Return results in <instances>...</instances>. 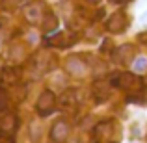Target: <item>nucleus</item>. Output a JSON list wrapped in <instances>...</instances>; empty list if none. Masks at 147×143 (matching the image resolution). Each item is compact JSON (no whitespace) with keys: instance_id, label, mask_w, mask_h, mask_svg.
<instances>
[{"instance_id":"nucleus-1","label":"nucleus","mask_w":147,"mask_h":143,"mask_svg":"<svg viewBox=\"0 0 147 143\" xmlns=\"http://www.w3.org/2000/svg\"><path fill=\"white\" fill-rule=\"evenodd\" d=\"M54 110H56V97H54V93L50 89H45L36 102V111L41 117H47Z\"/></svg>"},{"instance_id":"nucleus-2","label":"nucleus","mask_w":147,"mask_h":143,"mask_svg":"<svg viewBox=\"0 0 147 143\" xmlns=\"http://www.w3.org/2000/svg\"><path fill=\"white\" fill-rule=\"evenodd\" d=\"M114 84L119 87V89H127V91H140L142 87V78L132 73H119L115 76Z\"/></svg>"},{"instance_id":"nucleus-3","label":"nucleus","mask_w":147,"mask_h":143,"mask_svg":"<svg viewBox=\"0 0 147 143\" xmlns=\"http://www.w3.org/2000/svg\"><path fill=\"white\" fill-rule=\"evenodd\" d=\"M127 24H129L127 13H123V11H115V13L108 19L106 28H108V32H112V34H121V32H125Z\"/></svg>"},{"instance_id":"nucleus-4","label":"nucleus","mask_w":147,"mask_h":143,"mask_svg":"<svg viewBox=\"0 0 147 143\" xmlns=\"http://www.w3.org/2000/svg\"><path fill=\"white\" fill-rule=\"evenodd\" d=\"M69 132H71V128H69V123L65 121H56L52 125V128H50V140L54 143H65L69 138Z\"/></svg>"},{"instance_id":"nucleus-5","label":"nucleus","mask_w":147,"mask_h":143,"mask_svg":"<svg viewBox=\"0 0 147 143\" xmlns=\"http://www.w3.org/2000/svg\"><path fill=\"white\" fill-rule=\"evenodd\" d=\"M134 54H136L134 45L125 43V45H119V47L114 50V60L117 61V63H121V65H127V63H130V61L134 60Z\"/></svg>"},{"instance_id":"nucleus-6","label":"nucleus","mask_w":147,"mask_h":143,"mask_svg":"<svg viewBox=\"0 0 147 143\" xmlns=\"http://www.w3.org/2000/svg\"><path fill=\"white\" fill-rule=\"evenodd\" d=\"M65 69H67L69 75H76V76H86L88 75V65L82 60H78V58H69L67 63H65Z\"/></svg>"},{"instance_id":"nucleus-7","label":"nucleus","mask_w":147,"mask_h":143,"mask_svg":"<svg viewBox=\"0 0 147 143\" xmlns=\"http://www.w3.org/2000/svg\"><path fill=\"white\" fill-rule=\"evenodd\" d=\"M112 95V89H110V84H106L104 80H97V82L93 84V97L99 100V102H102V100H106L108 97Z\"/></svg>"},{"instance_id":"nucleus-8","label":"nucleus","mask_w":147,"mask_h":143,"mask_svg":"<svg viewBox=\"0 0 147 143\" xmlns=\"http://www.w3.org/2000/svg\"><path fill=\"white\" fill-rule=\"evenodd\" d=\"M73 41H75V36H73V34L61 32V34H54L49 39V43L54 45V47H71Z\"/></svg>"},{"instance_id":"nucleus-9","label":"nucleus","mask_w":147,"mask_h":143,"mask_svg":"<svg viewBox=\"0 0 147 143\" xmlns=\"http://www.w3.org/2000/svg\"><path fill=\"white\" fill-rule=\"evenodd\" d=\"M17 80H19V75L13 71V69H9V67L4 69V71L0 73V82L6 84V86H13Z\"/></svg>"},{"instance_id":"nucleus-10","label":"nucleus","mask_w":147,"mask_h":143,"mask_svg":"<svg viewBox=\"0 0 147 143\" xmlns=\"http://www.w3.org/2000/svg\"><path fill=\"white\" fill-rule=\"evenodd\" d=\"M43 28L47 30V32H54V30L58 28V19L54 13H45V21H43Z\"/></svg>"},{"instance_id":"nucleus-11","label":"nucleus","mask_w":147,"mask_h":143,"mask_svg":"<svg viewBox=\"0 0 147 143\" xmlns=\"http://www.w3.org/2000/svg\"><path fill=\"white\" fill-rule=\"evenodd\" d=\"M15 121L17 119L13 117V115H6V117L0 121V130H6V132H11V130L15 128Z\"/></svg>"},{"instance_id":"nucleus-12","label":"nucleus","mask_w":147,"mask_h":143,"mask_svg":"<svg viewBox=\"0 0 147 143\" xmlns=\"http://www.w3.org/2000/svg\"><path fill=\"white\" fill-rule=\"evenodd\" d=\"M147 69V58H144V56H140L136 61H134V71H145Z\"/></svg>"},{"instance_id":"nucleus-13","label":"nucleus","mask_w":147,"mask_h":143,"mask_svg":"<svg viewBox=\"0 0 147 143\" xmlns=\"http://www.w3.org/2000/svg\"><path fill=\"white\" fill-rule=\"evenodd\" d=\"M37 9H39V7L37 6H34V7H30L28 11H26V19H28V21H32V22H36L37 21Z\"/></svg>"},{"instance_id":"nucleus-14","label":"nucleus","mask_w":147,"mask_h":143,"mask_svg":"<svg viewBox=\"0 0 147 143\" xmlns=\"http://www.w3.org/2000/svg\"><path fill=\"white\" fill-rule=\"evenodd\" d=\"M6 104H7V95H6V91L0 89V110H4Z\"/></svg>"},{"instance_id":"nucleus-15","label":"nucleus","mask_w":147,"mask_h":143,"mask_svg":"<svg viewBox=\"0 0 147 143\" xmlns=\"http://www.w3.org/2000/svg\"><path fill=\"white\" fill-rule=\"evenodd\" d=\"M138 43H140V45H147V32L138 34Z\"/></svg>"},{"instance_id":"nucleus-16","label":"nucleus","mask_w":147,"mask_h":143,"mask_svg":"<svg viewBox=\"0 0 147 143\" xmlns=\"http://www.w3.org/2000/svg\"><path fill=\"white\" fill-rule=\"evenodd\" d=\"M0 143H13L11 138H6V136H0Z\"/></svg>"},{"instance_id":"nucleus-17","label":"nucleus","mask_w":147,"mask_h":143,"mask_svg":"<svg viewBox=\"0 0 147 143\" xmlns=\"http://www.w3.org/2000/svg\"><path fill=\"white\" fill-rule=\"evenodd\" d=\"M112 2H115V4H127V2H132V0H112Z\"/></svg>"},{"instance_id":"nucleus-18","label":"nucleus","mask_w":147,"mask_h":143,"mask_svg":"<svg viewBox=\"0 0 147 143\" xmlns=\"http://www.w3.org/2000/svg\"><path fill=\"white\" fill-rule=\"evenodd\" d=\"M86 2H88V4H99L100 0H86Z\"/></svg>"}]
</instances>
